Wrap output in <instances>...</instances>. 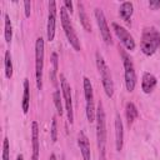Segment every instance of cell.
<instances>
[{"mask_svg":"<svg viewBox=\"0 0 160 160\" xmlns=\"http://www.w3.org/2000/svg\"><path fill=\"white\" fill-rule=\"evenodd\" d=\"M140 48L141 51L146 56L154 55L158 49L160 48V32L156 30L154 26L145 28L141 34V40H140Z\"/></svg>","mask_w":160,"mask_h":160,"instance_id":"cell-1","label":"cell"},{"mask_svg":"<svg viewBox=\"0 0 160 160\" xmlns=\"http://www.w3.org/2000/svg\"><path fill=\"white\" fill-rule=\"evenodd\" d=\"M95 61H96L98 71H99L100 78H101L104 91H105V94H106L108 98H112V95H114V81H112L111 71H110V69H109V66H108L104 56L99 51L95 54Z\"/></svg>","mask_w":160,"mask_h":160,"instance_id":"cell-2","label":"cell"},{"mask_svg":"<svg viewBox=\"0 0 160 160\" xmlns=\"http://www.w3.org/2000/svg\"><path fill=\"white\" fill-rule=\"evenodd\" d=\"M60 20H61V26H62V30L66 35V39L68 41L70 42V45L74 48L75 51H80L81 50V45H80V40L74 30V26L70 21V18H69V14H68V10L62 6L60 9Z\"/></svg>","mask_w":160,"mask_h":160,"instance_id":"cell-3","label":"cell"},{"mask_svg":"<svg viewBox=\"0 0 160 160\" xmlns=\"http://www.w3.org/2000/svg\"><path fill=\"white\" fill-rule=\"evenodd\" d=\"M95 121H96V140L100 150L105 148V142H106V116H105V111L101 101H99L96 106Z\"/></svg>","mask_w":160,"mask_h":160,"instance_id":"cell-4","label":"cell"},{"mask_svg":"<svg viewBox=\"0 0 160 160\" xmlns=\"http://www.w3.org/2000/svg\"><path fill=\"white\" fill-rule=\"evenodd\" d=\"M44 39L39 36L35 42V79L38 90L42 89V69H44Z\"/></svg>","mask_w":160,"mask_h":160,"instance_id":"cell-5","label":"cell"},{"mask_svg":"<svg viewBox=\"0 0 160 160\" xmlns=\"http://www.w3.org/2000/svg\"><path fill=\"white\" fill-rule=\"evenodd\" d=\"M82 88H84V96H85V111H86V118L89 122L95 121V114H96V109L94 106V90H92V85L89 78L84 76L82 78Z\"/></svg>","mask_w":160,"mask_h":160,"instance_id":"cell-6","label":"cell"},{"mask_svg":"<svg viewBox=\"0 0 160 160\" xmlns=\"http://www.w3.org/2000/svg\"><path fill=\"white\" fill-rule=\"evenodd\" d=\"M121 56H122V64H124V70H125V86L126 90L129 92H132L136 85V72H135V68L134 64L130 59V56L121 51Z\"/></svg>","mask_w":160,"mask_h":160,"instance_id":"cell-7","label":"cell"},{"mask_svg":"<svg viewBox=\"0 0 160 160\" xmlns=\"http://www.w3.org/2000/svg\"><path fill=\"white\" fill-rule=\"evenodd\" d=\"M60 86L62 91V98L65 102V109L68 114V120L70 124L74 122V110H72V96H71V88L65 78L64 74H60Z\"/></svg>","mask_w":160,"mask_h":160,"instance_id":"cell-8","label":"cell"},{"mask_svg":"<svg viewBox=\"0 0 160 160\" xmlns=\"http://www.w3.org/2000/svg\"><path fill=\"white\" fill-rule=\"evenodd\" d=\"M94 15H95L98 26L100 29V34H101L102 40L105 41L106 45H111L112 44V38H111V32H110V29L108 26V22H106V19H105V15H104L102 10L100 8H96L95 11H94Z\"/></svg>","mask_w":160,"mask_h":160,"instance_id":"cell-9","label":"cell"},{"mask_svg":"<svg viewBox=\"0 0 160 160\" xmlns=\"http://www.w3.org/2000/svg\"><path fill=\"white\" fill-rule=\"evenodd\" d=\"M112 30H114L115 35L118 36V39L121 41V44H122L128 50L132 51V50L135 49V46H136L135 40H134L132 35H131L124 26H121V25H119V24H116V22H112Z\"/></svg>","mask_w":160,"mask_h":160,"instance_id":"cell-10","label":"cell"},{"mask_svg":"<svg viewBox=\"0 0 160 160\" xmlns=\"http://www.w3.org/2000/svg\"><path fill=\"white\" fill-rule=\"evenodd\" d=\"M56 2L49 1V14H48V24H46V39L48 41H52L55 38V24H56Z\"/></svg>","mask_w":160,"mask_h":160,"instance_id":"cell-11","label":"cell"},{"mask_svg":"<svg viewBox=\"0 0 160 160\" xmlns=\"http://www.w3.org/2000/svg\"><path fill=\"white\" fill-rule=\"evenodd\" d=\"M78 146L80 149L82 160H91V151H90V142L88 136L84 131L78 132Z\"/></svg>","mask_w":160,"mask_h":160,"instance_id":"cell-12","label":"cell"},{"mask_svg":"<svg viewBox=\"0 0 160 160\" xmlns=\"http://www.w3.org/2000/svg\"><path fill=\"white\" fill-rule=\"evenodd\" d=\"M124 145V125L119 114L115 115V148L118 151L122 150Z\"/></svg>","mask_w":160,"mask_h":160,"instance_id":"cell-13","label":"cell"},{"mask_svg":"<svg viewBox=\"0 0 160 160\" xmlns=\"http://www.w3.org/2000/svg\"><path fill=\"white\" fill-rule=\"evenodd\" d=\"M39 125L36 121L31 122V146H32V156L34 159H39L40 151V142H39Z\"/></svg>","mask_w":160,"mask_h":160,"instance_id":"cell-14","label":"cell"},{"mask_svg":"<svg viewBox=\"0 0 160 160\" xmlns=\"http://www.w3.org/2000/svg\"><path fill=\"white\" fill-rule=\"evenodd\" d=\"M156 82H158V80H156V78L152 74H150L148 71H145L142 74V78H141V89H142V91L145 94H150L155 89Z\"/></svg>","mask_w":160,"mask_h":160,"instance_id":"cell-15","label":"cell"},{"mask_svg":"<svg viewBox=\"0 0 160 160\" xmlns=\"http://www.w3.org/2000/svg\"><path fill=\"white\" fill-rule=\"evenodd\" d=\"M132 12H134V5L130 1H124L119 8V15L125 22H130Z\"/></svg>","mask_w":160,"mask_h":160,"instance_id":"cell-16","label":"cell"},{"mask_svg":"<svg viewBox=\"0 0 160 160\" xmlns=\"http://www.w3.org/2000/svg\"><path fill=\"white\" fill-rule=\"evenodd\" d=\"M125 115H126V120H128V125H132V122L135 121V119L138 118L139 115V111H138V108L134 102L129 101L126 102L125 105Z\"/></svg>","mask_w":160,"mask_h":160,"instance_id":"cell-17","label":"cell"},{"mask_svg":"<svg viewBox=\"0 0 160 160\" xmlns=\"http://www.w3.org/2000/svg\"><path fill=\"white\" fill-rule=\"evenodd\" d=\"M21 108H22L24 114H26L29 111V108H30V85H29L28 79H24V92H22Z\"/></svg>","mask_w":160,"mask_h":160,"instance_id":"cell-18","label":"cell"},{"mask_svg":"<svg viewBox=\"0 0 160 160\" xmlns=\"http://www.w3.org/2000/svg\"><path fill=\"white\" fill-rule=\"evenodd\" d=\"M78 8H79V18H80V21H81V25L82 28L86 30V31H91V24H90V20H89V16L84 9V5L82 2H78Z\"/></svg>","mask_w":160,"mask_h":160,"instance_id":"cell-19","label":"cell"},{"mask_svg":"<svg viewBox=\"0 0 160 160\" xmlns=\"http://www.w3.org/2000/svg\"><path fill=\"white\" fill-rule=\"evenodd\" d=\"M4 38L6 42H10L12 39V25H11L9 14L4 15Z\"/></svg>","mask_w":160,"mask_h":160,"instance_id":"cell-20","label":"cell"},{"mask_svg":"<svg viewBox=\"0 0 160 160\" xmlns=\"http://www.w3.org/2000/svg\"><path fill=\"white\" fill-rule=\"evenodd\" d=\"M4 69H5V76L8 79H11L12 78V60H11V54L9 50H6L4 55Z\"/></svg>","mask_w":160,"mask_h":160,"instance_id":"cell-21","label":"cell"},{"mask_svg":"<svg viewBox=\"0 0 160 160\" xmlns=\"http://www.w3.org/2000/svg\"><path fill=\"white\" fill-rule=\"evenodd\" d=\"M52 100H54V105L56 108V112L58 115H62V102H61V96H60V91L59 90H55L54 94H52Z\"/></svg>","mask_w":160,"mask_h":160,"instance_id":"cell-22","label":"cell"},{"mask_svg":"<svg viewBox=\"0 0 160 160\" xmlns=\"http://www.w3.org/2000/svg\"><path fill=\"white\" fill-rule=\"evenodd\" d=\"M51 62H52V70H51V80L54 82H56V74H58V54L52 52L51 54Z\"/></svg>","mask_w":160,"mask_h":160,"instance_id":"cell-23","label":"cell"},{"mask_svg":"<svg viewBox=\"0 0 160 160\" xmlns=\"http://www.w3.org/2000/svg\"><path fill=\"white\" fill-rule=\"evenodd\" d=\"M50 138L52 142L58 141V121H56V116L52 118L51 121V126H50Z\"/></svg>","mask_w":160,"mask_h":160,"instance_id":"cell-24","label":"cell"},{"mask_svg":"<svg viewBox=\"0 0 160 160\" xmlns=\"http://www.w3.org/2000/svg\"><path fill=\"white\" fill-rule=\"evenodd\" d=\"M2 160H10V144H9V139L4 138L2 141V155H1Z\"/></svg>","mask_w":160,"mask_h":160,"instance_id":"cell-25","label":"cell"},{"mask_svg":"<svg viewBox=\"0 0 160 160\" xmlns=\"http://www.w3.org/2000/svg\"><path fill=\"white\" fill-rule=\"evenodd\" d=\"M24 12H25V18H29L30 16V12H31V2L30 1H24Z\"/></svg>","mask_w":160,"mask_h":160,"instance_id":"cell-26","label":"cell"},{"mask_svg":"<svg viewBox=\"0 0 160 160\" xmlns=\"http://www.w3.org/2000/svg\"><path fill=\"white\" fill-rule=\"evenodd\" d=\"M149 6L151 9H158L160 8V0H150L149 1Z\"/></svg>","mask_w":160,"mask_h":160,"instance_id":"cell-27","label":"cell"},{"mask_svg":"<svg viewBox=\"0 0 160 160\" xmlns=\"http://www.w3.org/2000/svg\"><path fill=\"white\" fill-rule=\"evenodd\" d=\"M64 8H65L68 11H70V14L72 12V2H71L70 0H65V1H64Z\"/></svg>","mask_w":160,"mask_h":160,"instance_id":"cell-28","label":"cell"},{"mask_svg":"<svg viewBox=\"0 0 160 160\" xmlns=\"http://www.w3.org/2000/svg\"><path fill=\"white\" fill-rule=\"evenodd\" d=\"M99 160H108V158H106V150H105V148L100 149V155H99Z\"/></svg>","mask_w":160,"mask_h":160,"instance_id":"cell-29","label":"cell"},{"mask_svg":"<svg viewBox=\"0 0 160 160\" xmlns=\"http://www.w3.org/2000/svg\"><path fill=\"white\" fill-rule=\"evenodd\" d=\"M49 160H56V155L55 154H51L50 158H49Z\"/></svg>","mask_w":160,"mask_h":160,"instance_id":"cell-30","label":"cell"},{"mask_svg":"<svg viewBox=\"0 0 160 160\" xmlns=\"http://www.w3.org/2000/svg\"><path fill=\"white\" fill-rule=\"evenodd\" d=\"M16 160H24V156H22L21 154H19V155L16 156Z\"/></svg>","mask_w":160,"mask_h":160,"instance_id":"cell-31","label":"cell"},{"mask_svg":"<svg viewBox=\"0 0 160 160\" xmlns=\"http://www.w3.org/2000/svg\"><path fill=\"white\" fill-rule=\"evenodd\" d=\"M31 160H39V159H34V158H31Z\"/></svg>","mask_w":160,"mask_h":160,"instance_id":"cell-32","label":"cell"}]
</instances>
